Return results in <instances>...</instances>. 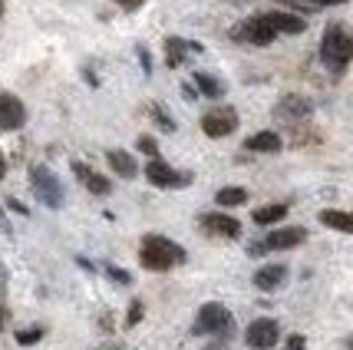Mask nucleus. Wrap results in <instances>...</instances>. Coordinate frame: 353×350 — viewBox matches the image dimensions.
<instances>
[{"instance_id": "bb28decb", "label": "nucleus", "mask_w": 353, "mask_h": 350, "mask_svg": "<svg viewBox=\"0 0 353 350\" xmlns=\"http://www.w3.org/2000/svg\"><path fill=\"white\" fill-rule=\"evenodd\" d=\"M109 274H112V278H116L119 284H129V274H125L123 268H109Z\"/></svg>"}, {"instance_id": "f03ea898", "label": "nucleus", "mask_w": 353, "mask_h": 350, "mask_svg": "<svg viewBox=\"0 0 353 350\" xmlns=\"http://www.w3.org/2000/svg\"><path fill=\"white\" fill-rule=\"evenodd\" d=\"M350 53H353V43L347 30L343 27H330V30L323 33V46H321V57L327 66H334V70H343L347 63H350Z\"/></svg>"}, {"instance_id": "7ed1b4c3", "label": "nucleus", "mask_w": 353, "mask_h": 350, "mask_svg": "<svg viewBox=\"0 0 353 350\" xmlns=\"http://www.w3.org/2000/svg\"><path fill=\"white\" fill-rule=\"evenodd\" d=\"M30 185H33L37 198L43 202L46 208H60L63 205V185L46 166H33L30 168Z\"/></svg>"}, {"instance_id": "aec40b11", "label": "nucleus", "mask_w": 353, "mask_h": 350, "mask_svg": "<svg viewBox=\"0 0 353 350\" xmlns=\"http://www.w3.org/2000/svg\"><path fill=\"white\" fill-rule=\"evenodd\" d=\"M284 215H288V205H268V208H258V212H254V222H258V225H274Z\"/></svg>"}, {"instance_id": "9b49d317", "label": "nucleus", "mask_w": 353, "mask_h": 350, "mask_svg": "<svg viewBox=\"0 0 353 350\" xmlns=\"http://www.w3.org/2000/svg\"><path fill=\"white\" fill-rule=\"evenodd\" d=\"M261 20L274 33H304V27H307L301 17H291V14H261Z\"/></svg>"}, {"instance_id": "4be33fe9", "label": "nucleus", "mask_w": 353, "mask_h": 350, "mask_svg": "<svg viewBox=\"0 0 353 350\" xmlns=\"http://www.w3.org/2000/svg\"><path fill=\"white\" fill-rule=\"evenodd\" d=\"M281 113H288V116H307L310 106L304 103V99H297V96H288L284 106H281Z\"/></svg>"}, {"instance_id": "4468645a", "label": "nucleus", "mask_w": 353, "mask_h": 350, "mask_svg": "<svg viewBox=\"0 0 353 350\" xmlns=\"http://www.w3.org/2000/svg\"><path fill=\"white\" fill-rule=\"evenodd\" d=\"M106 159H109V166L116 168V175H123V179H136V175H139L136 159H132L129 153H123V149H112Z\"/></svg>"}, {"instance_id": "393cba45", "label": "nucleus", "mask_w": 353, "mask_h": 350, "mask_svg": "<svg viewBox=\"0 0 353 350\" xmlns=\"http://www.w3.org/2000/svg\"><path fill=\"white\" fill-rule=\"evenodd\" d=\"M139 318H142V304H139V301H136V304L129 307V320H125V324L132 327V324H139Z\"/></svg>"}, {"instance_id": "39448f33", "label": "nucleus", "mask_w": 353, "mask_h": 350, "mask_svg": "<svg viewBox=\"0 0 353 350\" xmlns=\"http://www.w3.org/2000/svg\"><path fill=\"white\" fill-rule=\"evenodd\" d=\"M231 327V314L228 307L221 304H205L195 318V334H221Z\"/></svg>"}, {"instance_id": "c85d7f7f", "label": "nucleus", "mask_w": 353, "mask_h": 350, "mask_svg": "<svg viewBox=\"0 0 353 350\" xmlns=\"http://www.w3.org/2000/svg\"><path fill=\"white\" fill-rule=\"evenodd\" d=\"M314 3H327V7H334V3H347V0H314Z\"/></svg>"}, {"instance_id": "f257e3e1", "label": "nucleus", "mask_w": 353, "mask_h": 350, "mask_svg": "<svg viewBox=\"0 0 353 350\" xmlns=\"http://www.w3.org/2000/svg\"><path fill=\"white\" fill-rule=\"evenodd\" d=\"M139 261H142V268H149V271H169V268H175V264L185 261V248L169 242V238H162V235H149V238H142Z\"/></svg>"}, {"instance_id": "f3484780", "label": "nucleus", "mask_w": 353, "mask_h": 350, "mask_svg": "<svg viewBox=\"0 0 353 350\" xmlns=\"http://www.w3.org/2000/svg\"><path fill=\"white\" fill-rule=\"evenodd\" d=\"M321 222L327 225V229L343 231V235H350V231H353V218L347 212H337V208H323V212H321Z\"/></svg>"}, {"instance_id": "dca6fc26", "label": "nucleus", "mask_w": 353, "mask_h": 350, "mask_svg": "<svg viewBox=\"0 0 353 350\" xmlns=\"http://www.w3.org/2000/svg\"><path fill=\"white\" fill-rule=\"evenodd\" d=\"M188 50H195V53H199L201 46L199 43H185V40H179V37H169V40H165V60H169V66H179V63L185 60V53H188Z\"/></svg>"}, {"instance_id": "f8f14e48", "label": "nucleus", "mask_w": 353, "mask_h": 350, "mask_svg": "<svg viewBox=\"0 0 353 350\" xmlns=\"http://www.w3.org/2000/svg\"><path fill=\"white\" fill-rule=\"evenodd\" d=\"M307 238V231L304 229H277L268 235V242L261 248H294V244H301Z\"/></svg>"}, {"instance_id": "1a4fd4ad", "label": "nucleus", "mask_w": 353, "mask_h": 350, "mask_svg": "<svg viewBox=\"0 0 353 350\" xmlns=\"http://www.w3.org/2000/svg\"><path fill=\"white\" fill-rule=\"evenodd\" d=\"M23 122H27L23 103H20L17 96H10V93H0V129H3V133H14Z\"/></svg>"}, {"instance_id": "423d86ee", "label": "nucleus", "mask_w": 353, "mask_h": 350, "mask_svg": "<svg viewBox=\"0 0 353 350\" xmlns=\"http://www.w3.org/2000/svg\"><path fill=\"white\" fill-rule=\"evenodd\" d=\"M145 179H149L152 185H159V188H182V185L192 182L188 172H175L172 166L159 162V159H152V162L145 166Z\"/></svg>"}, {"instance_id": "20e7f679", "label": "nucleus", "mask_w": 353, "mask_h": 350, "mask_svg": "<svg viewBox=\"0 0 353 350\" xmlns=\"http://www.w3.org/2000/svg\"><path fill=\"white\" fill-rule=\"evenodd\" d=\"M231 37L234 40H241V43H254V46H271L274 43L277 33L264 23L261 17H251V20H245V23H238L234 30H231Z\"/></svg>"}, {"instance_id": "b1692460", "label": "nucleus", "mask_w": 353, "mask_h": 350, "mask_svg": "<svg viewBox=\"0 0 353 350\" xmlns=\"http://www.w3.org/2000/svg\"><path fill=\"white\" fill-rule=\"evenodd\" d=\"M139 149H142L145 155H155V153H159V149H155V142H152L149 136H142V139H139Z\"/></svg>"}, {"instance_id": "0eeeda50", "label": "nucleus", "mask_w": 353, "mask_h": 350, "mask_svg": "<svg viewBox=\"0 0 353 350\" xmlns=\"http://www.w3.org/2000/svg\"><path fill=\"white\" fill-rule=\"evenodd\" d=\"M201 129H205V136L212 139H221V136H231L234 129H238V113L231 106L225 109H212L205 119H201Z\"/></svg>"}, {"instance_id": "a878e982", "label": "nucleus", "mask_w": 353, "mask_h": 350, "mask_svg": "<svg viewBox=\"0 0 353 350\" xmlns=\"http://www.w3.org/2000/svg\"><path fill=\"white\" fill-rule=\"evenodd\" d=\"M284 350H304V337H301V334H294L291 340H288V347H284Z\"/></svg>"}, {"instance_id": "c756f323", "label": "nucleus", "mask_w": 353, "mask_h": 350, "mask_svg": "<svg viewBox=\"0 0 353 350\" xmlns=\"http://www.w3.org/2000/svg\"><path fill=\"white\" fill-rule=\"evenodd\" d=\"M3 172H7V162H3V155H0V179H3Z\"/></svg>"}, {"instance_id": "cd10ccee", "label": "nucleus", "mask_w": 353, "mask_h": 350, "mask_svg": "<svg viewBox=\"0 0 353 350\" xmlns=\"http://www.w3.org/2000/svg\"><path fill=\"white\" fill-rule=\"evenodd\" d=\"M119 7H125V10H136V7H142V0H116Z\"/></svg>"}, {"instance_id": "2eb2a0df", "label": "nucleus", "mask_w": 353, "mask_h": 350, "mask_svg": "<svg viewBox=\"0 0 353 350\" xmlns=\"http://www.w3.org/2000/svg\"><path fill=\"white\" fill-rule=\"evenodd\" d=\"M73 168H77V175L83 179V185L90 188L92 195H109V179L106 175H96V172H90L86 166H79V162H73Z\"/></svg>"}, {"instance_id": "7c9ffc66", "label": "nucleus", "mask_w": 353, "mask_h": 350, "mask_svg": "<svg viewBox=\"0 0 353 350\" xmlns=\"http://www.w3.org/2000/svg\"><path fill=\"white\" fill-rule=\"evenodd\" d=\"M0 14H3V3H0Z\"/></svg>"}, {"instance_id": "a211bd4d", "label": "nucleus", "mask_w": 353, "mask_h": 350, "mask_svg": "<svg viewBox=\"0 0 353 350\" xmlns=\"http://www.w3.org/2000/svg\"><path fill=\"white\" fill-rule=\"evenodd\" d=\"M245 149H251V153H277L281 149V139L274 133H258V136H251L245 142Z\"/></svg>"}, {"instance_id": "412c9836", "label": "nucleus", "mask_w": 353, "mask_h": 350, "mask_svg": "<svg viewBox=\"0 0 353 350\" xmlns=\"http://www.w3.org/2000/svg\"><path fill=\"white\" fill-rule=\"evenodd\" d=\"M195 86H199L205 96H212V99H218V96L225 93V86H221L215 77H208V73H195Z\"/></svg>"}, {"instance_id": "ddd939ff", "label": "nucleus", "mask_w": 353, "mask_h": 350, "mask_svg": "<svg viewBox=\"0 0 353 350\" xmlns=\"http://www.w3.org/2000/svg\"><path fill=\"white\" fill-rule=\"evenodd\" d=\"M284 278H288V268H284V264H264L261 271L254 274V284L261 291H274L284 284Z\"/></svg>"}, {"instance_id": "6e6552de", "label": "nucleus", "mask_w": 353, "mask_h": 350, "mask_svg": "<svg viewBox=\"0 0 353 350\" xmlns=\"http://www.w3.org/2000/svg\"><path fill=\"white\" fill-rule=\"evenodd\" d=\"M277 337H281V327H277V320L271 318H261V320H254V324H248V347H254V350H268V347H274L277 344Z\"/></svg>"}, {"instance_id": "6ab92c4d", "label": "nucleus", "mask_w": 353, "mask_h": 350, "mask_svg": "<svg viewBox=\"0 0 353 350\" xmlns=\"http://www.w3.org/2000/svg\"><path fill=\"white\" fill-rule=\"evenodd\" d=\"M218 205H225V208H234V205H245L248 202V192L245 188H238V185H228V188H221L215 195Z\"/></svg>"}, {"instance_id": "9d476101", "label": "nucleus", "mask_w": 353, "mask_h": 350, "mask_svg": "<svg viewBox=\"0 0 353 350\" xmlns=\"http://www.w3.org/2000/svg\"><path fill=\"white\" fill-rule=\"evenodd\" d=\"M201 229L208 235H221V238H238L241 235V225L228 215H201Z\"/></svg>"}, {"instance_id": "5701e85b", "label": "nucleus", "mask_w": 353, "mask_h": 350, "mask_svg": "<svg viewBox=\"0 0 353 350\" xmlns=\"http://www.w3.org/2000/svg\"><path fill=\"white\" fill-rule=\"evenodd\" d=\"M40 337H43V331H40V327H30V331H20V334H17V344L27 347V344H37Z\"/></svg>"}]
</instances>
